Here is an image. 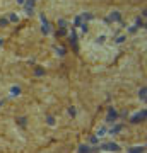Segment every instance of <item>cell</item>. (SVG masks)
<instances>
[{"instance_id":"ac0fdd59","label":"cell","mask_w":147,"mask_h":153,"mask_svg":"<svg viewBox=\"0 0 147 153\" xmlns=\"http://www.w3.org/2000/svg\"><path fill=\"white\" fill-rule=\"evenodd\" d=\"M48 124H51V126H53V124H55V119H53V117H51V116H50V117H48Z\"/></svg>"},{"instance_id":"30bf717a","label":"cell","mask_w":147,"mask_h":153,"mask_svg":"<svg viewBox=\"0 0 147 153\" xmlns=\"http://www.w3.org/2000/svg\"><path fill=\"white\" fill-rule=\"evenodd\" d=\"M139 97H140L142 100H145V87H142L140 92H139Z\"/></svg>"},{"instance_id":"8992f818","label":"cell","mask_w":147,"mask_h":153,"mask_svg":"<svg viewBox=\"0 0 147 153\" xmlns=\"http://www.w3.org/2000/svg\"><path fill=\"white\" fill-rule=\"evenodd\" d=\"M70 43L74 44V48H77V34H75L74 29H72V32H70Z\"/></svg>"},{"instance_id":"7a4b0ae2","label":"cell","mask_w":147,"mask_h":153,"mask_svg":"<svg viewBox=\"0 0 147 153\" xmlns=\"http://www.w3.org/2000/svg\"><path fill=\"white\" fill-rule=\"evenodd\" d=\"M145 116H147V111H140V112H137L135 116L132 117V123H133V124H137L139 121H144V119H145Z\"/></svg>"},{"instance_id":"5bb4252c","label":"cell","mask_w":147,"mask_h":153,"mask_svg":"<svg viewBox=\"0 0 147 153\" xmlns=\"http://www.w3.org/2000/svg\"><path fill=\"white\" fill-rule=\"evenodd\" d=\"M74 24H75V26H80V24H82V19H80V17H75Z\"/></svg>"},{"instance_id":"2e32d148","label":"cell","mask_w":147,"mask_h":153,"mask_svg":"<svg viewBox=\"0 0 147 153\" xmlns=\"http://www.w3.org/2000/svg\"><path fill=\"white\" fill-rule=\"evenodd\" d=\"M7 22H9V21H7L5 17H4V19H0V26H7Z\"/></svg>"},{"instance_id":"9c48e42d","label":"cell","mask_w":147,"mask_h":153,"mask_svg":"<svg viewBox=\"0 0 147 153\" xmlns=\"http://www.w3.org/2000/svg\"><path fill=\"white\" fill-rule=\"evenodd\" d=\"M142 151H144V146H135V148H132L128 153H142Z\"/></svg>"},{"instance_id":"d6986e66","label":"cell","mask_w":147,"mask_h":153,"mask_svg":"<svg viewBox=\"0 0 147 153\" xmlns=\"http://www.w3.org/2000/svg\"><path fill=\"white\" fill-rule=\"evenodd\" d=\"M80 27H82V31L85 32V31H87V24H85V22H82V24H80Z\"/></svg>"},{"instance_id":"4fadbf2b","label":"cell","mask_w":147,"mask_h":153,"mask_svg":"<svg viewBox=\"0 0 147 153\" xmlns=\"http://www.w3.org/2000/svg\"><path fill=\"white\" fill-rule=\"evenodd\" d=\"M9 21H10V22H17V15L16 14H10V15H9Z\"/></svg>"},{"instance_id":"d4e9b609","label":"cell","mask_w":147,"mask_h":153,"mask_svg":"<svg viewBox=\"0 0 147 153\" xmlns=\"http://www.w3.org/2000/svg\"><path fill=\"white\" fill-rule=\"evenodd\" d=\"M17 2H19V4H24V0H17Z\"/></svg>"},{"instance_id":"5b68a950","label":"cell","mask_w":147,"mask_h":153,"mask_svg":"<svg viewBox=\"0 0 147 153\" xmlns=\"http://www.w3.org/2000/svg\"><path fill=\"white\" fill-rule=\"evenodd\" d=\"M108 21H115V22L121 21V15H120V12H111V14H109V17H108Z\"/></svg>"},{"instance_id":"9a60e30c","label":"cell","mask_w":147,"mask_h":153,"mask_svg":"<svg viewBox=\"0 0 147 153\" xmlns=\"http://www.w3.org/2000/svg\"><path fill=\"white\" fill-rule=\"evenodd\" d=\"M139 26L144 27V21H142V19H137V26H135V27H139Z\"/></svg>"},{"instance_id":"6da1fadb","label":"cell","mask_w":147,"mask_h":153,"mask_svg":"<svg viewBox=\"0 0 147 153\" xmlns=\"http://www.w3.org/2000/svg\"><path fill=\"white\" fill-rule=\"evenodd\" d=\"M101 150H104V151H118L120 146L116 143H104V145H101Z\"/></svg>"},{"instance_id":"52a82bcc","label":"cell","mask_w":147,"mask_h":153,"mask_svg":"<svg viewBox=\"0 0 147 153\" xmlns=\"http://www.w3.org/2000/svg\"><path fill=\"white\" fill-rule=\"evenodd\" d=\"M79 153H91V148L87 145H80L79 146Z\"/></svg>"},{"instance_id":"44dd1931","label":"cell","mask_w":147,"mask_h":153,"mask_svg":"<svg viewBox=\"0 0 147 153\" xmlns=\"http://www.w3.org/2000/svg\"><path fill=\"white\" fill-rule=\"evenodd\" d=\"M104 133H106V129H104V128H101V129L97 131V134H99V136H101V134H104Z\"/></svg>"},{"instance_id":"8fae6325","label":"cell","mask_w":147,"mask_h":153,"mask_svg":"<svg viewBox=\"0 0 147 153\" xmlns=\"http://www.w3.org/2000/svg\"><path fill=\"white\" fill-rule=\"evenodd\" d=\"M121 131V126H115L113 129H111V134H116V133H120Z\"/></svg>"},{"instance_id":"ffe728a7","label":"cell","mask_w":147,"mask_h":153,"mask_svg":"<svg viewBox=\"0 0 147 153\" xmlns=\"http://www.w3.org/2000/svg\"><path fill=\"white\" fill-rule=\"evenodd\" d=\"M68 114H70V116H75V109L70 107V109H68Z\"/></svg>"},{"instance_id":"3957f363","label":"cell","mask_w":147,"mask_h":153,"mask_svg":"<svg viewBox=\"0 0 147 153\" xmlns=\"http://www.w3.org/2000/svg\"><path fill=\"white\" fill-rule=\"evenodd\" d=\"M41 22H43V27H41V31L45 34H48L50 32V24H48V21L45 19V15H41Z\"/></svg>"},{"instance_id":"cb8c5ba5","label":"cell","mask_w":147,"mask_h":153,"mask_svg":"<svg viewBox=\"0 0 147 153\" xmlns=\"http://www.w3.org/2000/svg\"><path fill=\"white\" fill-rule=\"evenodd\" d=\"M123 41H125V38H123V36H120L118 39H116V43H123Z\"/></svg>"},{"instance_id":"ba28073f","label":"cell","mask_w":147,"mask_h":153,"mask_svg":"<svg viewBox=\"0 0 147 153\" xmlns=\"http://www.w3.org/2000/svg\"><path fill=\"white\" fill-rule=\"evenodd\" d=\"M10 94H12L14 97L19 95V94H21V87H12V89H10Z\"/></svg>"},{"instance_id":"603a6c76","label":"cell","mask_w":147,"mask_h":153,"mask_svg":"<svg viewBox=\"0 0 147 153\" xmlns=\"http://www.w3.org/2000/svg\"><path fill=\"white\" fill-rule=\"evenodd\" d=\"M36 75H43V70L41 68H36Z\"/></svg>"},{"instance_id":"277c9868","label":"cell","mask_w":147,"mask_h":153,"mask_svg":"<svg viewBox=\"0 0 147 153\" xmlns=\"http://www.w3.org/2000/svg\"><path fill=\"white\" fill-rule=\"evenodd\" d=\"M116 117H118V114H116V111H115V109H109V111H108V117H106V121L109 123V121H115Z\"/></svg>"},{"instance_id":"7c38bea8","label":"cell","mask_w":147,"mask_h":153,"mask_svg":"<svg viewBox=\"0 0 147 153\" xmlns=\"http://www.w3.org/2000/svg\"><path fill=\"white\" fill-rule=\"evenodd\" d=\"M80 19H85V21H89V19H92V14H89V12H87V14H82V17H80Z\"/></svg>"},{"instance_id":"7402d4cb","label":"cell","mask_w":147,"mask_h":153,"mask_svg":"<svg viewBox=\"0 0 147 153\" xmlns=\"http://www.w3.org/2000/svg\"><path fill=\"white\" fill-rule=\"evenodd\" d=\"M19 124L24 126V124H26V119H24V117H22V119H19Z\"/></svg>"},{"instance_id":"e0dca14e","label":"cell","mask_w":147,"mask_h":153,"mask_svg":"<svg viewBox=\"0 0 147 153\" xmlns=\"http://www.w3.org/2000/svg\"><path fill=\"white\" fill-rule=\"evenodd\" d=\"M57 53H58V55H60V56H62L63 53H65V49H63V48H57Z\"/></svg>"}]
</instances>
